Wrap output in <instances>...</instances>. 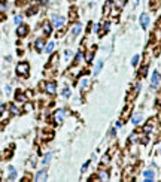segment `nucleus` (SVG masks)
Returning a JSON list of instances; mask_svg holds the SVG:
<instances>
[{"label":"nucleus","instance_id":"obj_6","mask_svg":"<svg viewBox=\"0 0 161 182\" xmlns=\"http://www.w3.org/2000/svg\"><path fill=\"white\" fill-rule=\"evenodd\" d=\"M27 31H28L27 25H19V27H18V30H16V34L22 37V36H25V34H27Z\"/></svg>","mask_w":161,"mask_h":182},{"label":"nucleus","instance_id":"obj_23","mask_svg":"<svg viewBox=\"0 0 161 182\" xmlns=\"http://www.w3.org/2000/svg\"><path fill=\"white\" fill-rule=\"evenodd\" d=\"M81 58H82V54H81V52H78V54H76V58H75V64H76V63H79V61H81Z\"/></svg>","mask_w":161,"mask_h":182},{"label":"nucleus","instance_id":"obj_17","mask_svg":"<svg viewBox=\"0 0 161 182\" xmlns=\"http://www.w3.org/2000/svg\"><path fill=\"white\" fill-rule=\"evenodd\" d=\"M10 112H12L13 115H18V114H19V109H18L15 105H10Z\"/></svg>","mask_w":161,"mask_h":182},{"label":"nucleus","instance_id":"obj_4","mask_svg":"<svg viewBox=\"0 0 161 182\" xmlns=\"http://www.w3.org/2000/svg\"><path fill=\"white\" fill-rule=\"evenodd\" d=\"M45 90H46L48 94H55V84L54 82H48L45 85Z\"/></svg>","mask_w":161,"mask_h":182},{"label":"nucleus","instance_id":"obj_12","mask_svg":"<svg viewBox=\"0 0 161 182\" xmlns=\"http://www.w3.org/2000/svg\"><path fill=\"white\" fill-rule=\"evenodd\" d=\"M9 172H10V175H9V178H7V179H9V181H13V179L16 178V172H15V169H13L12 166L9 167Z\"/></svg>","mask_w":161,"mask_h":182},{"label":"nucleus","instance_id":"obj_1","mask_svg":"<svg viewBox=\"0 0 161 182\" xmlns=\"http://www.w3.org/2000/svg\"><path fill=\"white\" fill-rule=\"evenodd\" d=\"M28 64L27 63H19L18 66H16V72H18V75H21V76H27L28 75Z\"/></svg>","mask_w":161,"mask_h":182},{"label":"nucleus","instance_id":"obj_29","mask_svg":"<svg viewBox=\"0 0 161 182\" xmlns=\"http://www.w3.org/2000/svg\"><path fill=\"white\" fill-rule=\"evenodd\" d=\"M3 112H4V105H0V117L3 115Z\"/></svg>","mask_w":161,"mask_h":182},{"label":"nucleus","instance_id":"obj_8","mask_svg":"<svg viewBox=\"0 0 161 182\" xmlns=\"http://www.w3.org/2000/svg\"><path fill=\"white\" fill-rule=\"evenodd\" d=\"M158 81H160V73H158V72H154V73H152V79H151L152 87H157V85H158Z\"/></svg>","mask_w":161,"mask_h":182},{"label":"nucleus","instance_id":"obj_16","mask_svg":"<svg viewBox=\"0 0 161 182\" xmlns=\"http://www.w3.org/2000/svg\"><path fill=\"white\" fill-rule=\"evenodd\" d=\"M102 67H103V61H100V63H99V64L96 66V69H94V75H97V73H99V72L102 70Z\"/></svg>","mask_w":161,"mask_h":182},{"label":"nucleus","instance_id":"obj_19","mask_svg":"<svg viewBox=\"0 0 161 182\" xmlns=\"http://www.w3.org/2000/svg\"><path fill=\"white\" fill-rule=\"evenodd\" d=\"M52 49H54V42H49V43L46 45V48H45V51H46V52H51Z\"/></svg>","mask_w":161,"mask_h":182},{"label":"nucleus","instance_id":"obj_34","mask_svg":"<svg viewBox=\"0 0 161 182\" xmlns=\"http://www.w3.org/2000/svg\"><path fill=\"white\" fill-rule=\"evenodd\" d=\"M88 166H90V163H85V164H84V167H82V172H85V170H87V167H88Z\"/></svg>","mask_w":161,"mask_h":182},{"label":"nucleus","instance_id":"obj_18","mask_svg":"<svg viewBox=\"0 0 161 182\" xmlns=\"http://www.w3.org/2000/svg\"><path fill=\"white\" fill-rule=\"evenodd\" d=\"M100 179H102V181H107V179H109V173H107V172H102V173H100Z\"/></svg>","mask_w":161,"mask_h":182},{"label":"nucleus","instance_id":"obj_11","mask_svg":"<svg viewBox=\"0 0 161 182\" xmlns=\"http://www.w3.org/2000/svg\"><path fill=\"white\" fill-rule=\"evenodd\" d=\"M131 121H133V124H139V122L142 121V114H134Z\"/></svg>","mask_w":161,"mask_h":182},{"label":"nucleus","instance_id":"obj_3","mask_svg":"<svg viewBox=\"0 0 161 182\" xmlns=\"http://www.w3.org/2000/svg\"><path fill=\"white\" fill-rule=\"evenodd\" d=\"M140 24H142L143 28L148 27V24H149V16H148L146 13H142V15H140Z\"/></svg>","mask_w":161,"mask_h":182},{"label":"nucleus","instance_id":"obj_35","mask_svg":"<svg viewBox=\"0 0 161 182\" xmlns=\"http://www.w3.org/2000/svg\"><path fill=\"white\" fill-rule=\"evenodd\" d=\"M4 91H6V93H10V87H9V85H6V87H4Z\"/></svg>","mask_w":161,"mask_h":182},{"label":"nucleus","instance_id":"obj_27","mask_svg":"<svg viewBox=\"0 0 161 182\" xmlns=\"http://www.w3.org/2000/svg\"><path fill=\"white\" fill-rule=\"evenodd\" d=\"M87 61H93V52H88L87 54V58H85Z\"/></svg>","mask_w":161,"mask_h":182},{"label":"nucleus","instance_id":"obj_36","mask_svg":"<svg viewBox=\"0 0 161 182\" xmlns=\"http://www.w3.org/2000/svg\"><path fill=\"white\" fill-rule=\"evenodd\" d=\"M137 3H139V0H133V4H134V6H136Z\"/></svg>","mask_w":161,"mask_h":182},{"label":"nucleus","instance_id":"obj_14","mask_svg":"<svg viewBox=\"0 0 161 182\" xmlns=\"http://www.w3.org/2000/svg\"><path fill=\"white\" fill-rule=\"evenodd\" d=\"M15 99H16V102H25V96H24V94H21L19 91L16 93V96H15Z\"/></svg>","mask_w":161,"mask_h":182},{"label":"nucleus","instance_id":"obj_13","mask_svg":"<svg viewBox=\"0 0 161 182\" xmlns=\"http://www.w3.org/2000/svg\"><path fill=\"white\" fill-rule=\"evenodd\" d=\"M82 30V25L81 24H76L75 27H73V30H72V33H73V36H76V34H79V31Z\"/></svg>","mask_w":161,"mask_h":182},{"label":"nucleus","instance_id":"obj_22","mask_svg":"<svg viewBox=\"0 0 161 182\" xmlns=\"http://www.w3.org/2000/svg\"><path fill=\"white\" fill-rule=\"evenodd\" d=\"M49 160H51V154H46V155H45V158H43V164H48V163H49Z\"/></svg>","mask_w":161,"mask_h":182},{"label":"nucleus","instance_id":"obj_32","mask_svg":"<svg viewBox=\"0 0 161 182\" xmlns=\"http://www.w3.org/2000/svg\"><path fill=\"white\" fill-rule=\"evenodd\" d=\"M33 13H36V9H34V7H33V9H30V10H28V15H33Z\"/></svg>","mask_w":161,"mask_h":182},{"label":"nucleus","instance_id":"obj_2","mask_svg":"<svg viewBox=\"0 0 161 182\" xmlns=\"http://www.w3.org/2000/svg\"><path fill=\"white\" fill-rule=\"evenodd\" d=\"M63 24H64V18H63V16H60V15H54V16H52V25H54V27L58 28V27H61Z\"/></svg>","mask_w":161,"mask_h":182},{"label":"nucleus","instance_id":"obj_10","mask_svg":"<svg viewBox=\"0 0 161 182\" xmlns=\"http://www.w3.org/2000/svg\"><path fill=\"white\" fill-rule=\"evenodd\" d=\"M34 45H36V49H37V51H43V45H45V43H43L42 39H37Z\"/></svg>","mask_w":161,"mask_h":182},{"label":"nucleus","instance_id":"obj_9","mask_svg":"<svg viewBox=\"0 0 161 182\" xmlns=\"http://www.w3.org/2000/svg\"><path fill=\"white\" fill-rule=\"evenodd\" d=\"M143 175H145V181H146V182L154 181V176H155V173H154L152 170H146V172H145Z\"/></svg>","mask_w":161,"mask_h":182},{"label":"nucleus","instance_id":"obj_28","mask_svg":"<svg viewBox=\"0 0 161 182\" xmlns=\"http://www.w3.org/2000/svg\"><path fill=\"white\" fill-rule=\"evenodd\" d=\"M21 19H22V16H21V15H16V16H15V22H16V24H19V22H21Z\"/></svg>","mask_w":161,"mask_h":182},{"label":"nucleus","instance_id":"obj_31","mask_svg":"<svg viewBox=\"0 0 161 182\" xmlns=\"http://www.w3.org/2000/svg\"><path fill=\"white\" fill-rule=\"evenodd\" d=\"M151 128H152L151 125H146V127H145V133H149V131H151Z\"/></svg>","mask_w":161,"mask_h":182},{"label":"nucleus","instance_id":"obj_25","mask_svg":"<svg viewBox=\"0 0 161 182\" xmlns=\"http://www.w3.org/2000/svg\"><path fill=\"white\" fill-rule=\"evenodd\" d=\"M6 7H7V4H6L4 1H0V12H3Z\"/></svg>","mask_w":161,"mask_h":182},{"label":"nucleus","instance_id":"obj_15","mask_svg":"<svg viewBox=\"0 0 161 182\" xmlns=\"http://www.w3.org/2000/svg\"><path fill=\"white\" fill-rule=\"evenodd\" d=\"M43 33H45V34H51V25H49L48 22L43 25Z\"/></svg>","mask_w":161,"mask_h":182},{"label":"nucleus","instance_id":"obj_20","mask_svg":"<svg viewBox=\"0 0 161 182\" xmlns=\"http://www.w3.org/2000/svg\"><path fill=\"white\" fill-rule=\"evenodd\" d=\"M87 85H88V79H81V88L84 90V88H87Z\"/></svg>","mask_w":161,"mask_h":182},{"label":"nucleus","instance_id":"obj_5","mask_svg":"<svg viewBox=\"0 0 161 182\" xmlns=\"http://www.w3.org/2000/svg\"><path fill=\"white\" fill-rule=\"evenodd\" d=\"M64 115H66V112L63 111V109H60V111H57V114H55V121L60 124V122H63V118H64Z\"/></svg>","mask_w":161,"mask_h":182},{"label":"nucleus","instance_id":"obj_21","mask_svg":"<svg viewBox=\"0 0 161 182\" xmlns=\"http://www.w3.org/2000/svg\"><path fill=\"white\" fill-rule=\"evenodd\" d=\"M139 58H140L139 55H134V57H133V60H131V64H133V66H136V64H137V61H139Z\"/></svg>","mask_w":161,"mask_h":182},{"label":"nucleus","instance_id":"obj_7","mask_svg":"<svg viewBox=\"0 0 161 182\" xmlns=\"http://www.w3.org/2000/svg\"><path fill=\"white\" fill-rule=\"evenodd\" d=\"M36 181H37V182L46 181V170H40V172L36 175Z\"/></svg>","mask_w":161,"mask_h":182},{"label":"nucleus","instance_id":"obj_26","mask_svg":"<svg viewBox=\"0 0 161 182\" xmlns=\"http://www.w3.org/2000/svg\"><path fill=\"white\" fill-rule=\"evenodd\" d=\"M109 9H110V3H106V6H105V15L109 13Z\"/></svg>","mask_w":161,"mask_h":182},{"label":"nucleus","instance_id":"obj_24","mask_svg":"<svg viewBox=\"0 0 161 182\" xmlns=\"http://www.w3.org/2000/svg\"><path fill=\"white\" fill-rule=\"evenodd\" d=\"M63 96H64V97H69V96H70V90H69V88H64V90H63Z\"/></svg>","mask_w":161,"mask_h":182},{"label":"nucleus","instance_id":"obj_30","mask_svg":"<svg viewBox=\"0 0 161 182\" xmlns=\"http://www.w3.org/2000/svg\"><path fill=\"white\" fill-rule=\"evenodd\" d=\"M64 55H66V58H69V57H72V52H70V51H66Z\"/></svg>","mask_w":161,"mask_h":182},{"label":"nucleus","instance_id":"obj_33","mask_svg":"<svg viewBox=\"0 0 161 182\" xmlns=\"http://www.w3.org/2000/svg\"><path fill=\"white\" fill-rule=\"evenodd\" d=\"M146 70H148V67H143V69H142V76L146 75Z\"/></svg>","mask_w":161,"mask_h":182}]
</instances>
